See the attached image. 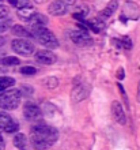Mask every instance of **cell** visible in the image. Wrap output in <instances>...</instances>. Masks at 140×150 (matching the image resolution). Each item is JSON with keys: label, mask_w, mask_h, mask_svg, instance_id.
<instances>
[{"label": "cell", "mask_w": 140, "mask_h": 150, "mask_svg": "<svg viewBox=\"0 0 140 150\" xmlns=\"http://www.w3.org/2000/svg\"><path fill=\"white\" fill-rule=\"evenodd\" d=\"M30 135H34L37 138L42 139V141H45L46 143H49L51 146L58 138L57 130L53 128V127H51V126H48V124H45V123H42V122H37L34 126L31 127V134Z\"/></svg>", "instance_id": "cell-1"}, {"label": "cell", "mask_w": 140, "mask_h": 150, "mask_svg": "<svg viewBox=\"0 0 140 150\" xmlns=\"http://www.w3.org/2000/svg\"><path fill=\"white\" fill-rule=\"evenodd\" d=\"M22 93L19 89H8L0 94V108L4 111L16 109L20 104Z\"/></svg>", "instance_id": "cell-2"}, {"label": "cell", "mask_w": 140, "mask_h": 150, "mask_svg": "<svg viewBox=\"0 0 140 150\" xmlns=\"http://www.w3.org/2000/svg\"><path fill=\"white\" fill-rule=\"evenodd\" d=\"M33 34L35 38L39 41V44H42L44 47L49 48V49H56L58 47V41L56 36L51 30H48L45 28H34L33 29Z\"/></svg>", "instance_id": "cell-3"}, {"label": "cell", "mask_w": 140, "mask_h": 150, "mask_svg": "<svg viewBox=\"0 0 140 150\" xmlns=\"http://www.w3.org/2000/svg\"><path fill=\"white\" fill-rule=\"evenodd\" d=\"M12 51L20 56H29L34 52V45L25 38H15L11 42Z\"/></svg>", "instance_id": "cell-4"}, {"label": "cell", "mask_w": 140, "mask_h": 150, "mask_svg": "<svg viewBox=\"0 0 140 150\" xmlns=\"http://www.w3.org/2000/svg\"><path fill=\"white\" fill-rule=\"evenodd\" d=\"M72 4H74V1H67V0H55L53 3L49 4L48 11H49V14L53 15V16L65 15Z\"/></svg>", "instance_id": "cell-5"}, {"label": "cell", "mask_w": 140, "mask_h": 150, "mask_svg": "<svg viewBox=\"0 0 140 150\" xmlns=\"http://www.w3.org/2000/svg\"><path fill=\"white\" fill-rule=\"evenodd\" d=\"M90 91H91V86L89 83H79V85H75L72 91H71V100L74 103H80L83 100H86L90 96Z\"/></svg>", "instance_id": "cell-6"}, {"label": "cell", "mask_w": 140, "mask_h": 150, "mask_svg": "<svg viewBox=\"0 0 140 150\" xmlns=\"http://www.w3.org/2000/svg\"><path fill=\"white\" fill-rule=\"evenodd\" d=\"M70 38L72 40V42H75L79 47H89V45L93 44L91 37L87 34V32H83V30H74V32H71Z\"/></svg>", "instance_id": "cell-7"}, {"label": "cell", "mask_w": 140, "mask_h": 150, "mask_svg": "<svg viewBox=\"0 0 140 150\" xmlns=\"http://www.w3.org/2000/svg\"><path fill=\"white\" fill-rule=\"evenodd\" d=\"M41 115H42L41 108L37 107L35 104L27 103L26 105H25V108H23V116L27 119V120H30V122H38L39 117H41Z\"/></svg>", "instance_id": "cell-8"}, {"label": "cell", "mask_w": 140, "mask_h": 150, "mask_svg": "<svg viewBox=\"0 0 140 150\" xmlns=\"http://www.w3.org/2000/svg\"><path fill=\"white\" fill-rule=\"evenodd\" d=\"M35 60L41 64H46V66H51V64L56 63V55L52 51H48V49H41L35 53Z\"/></svg>", "instance_id": "cell-9"}, {"label": "cell", "mask_w": 140, "mask_h": 150, "mask_svg": "<svg viewBox=\"0 0 140 150\" xmlns=\"http://www.w3.org/2000/svg\"><path fill=\"white\" fill-rule=\"evenodd\" d=\"M122 12H124L122 15H124L127 19L136 21V19H139V16H140L139 7H137L133 1H125L124 7H122Z\"/></svg>", "instance_id": "cell-10"}, {"label": "cell", "mask_w": 140, "mask_h": 150, "mask_svg": "<svg viewBox=\"0 0 140 150\" xmlns=\"http://www.w3.org/2000/svg\"><path fill=\"white\" fill-rule=\"evenodd\" d=\"M112 116L118 124H125V123H127L125 112L118 101H113L112 103Z\"/></svg>", "instance_id": "cell-11"}, {"label": "cell", "mask_w": 140, "mask_h": 150, "mask_svg": "<svg viewBox=\"0 0 140 150\" xmlns=\"http://www.w3.org/2000/svg\"><path fill=\"white\" fill-rule=\"evenodd\" d=\"M27 22L31 25L33 29L34 28H45L48 23V18L45 15H42V14H39V12H34Z\"/></svg>", "instance_id": "cell-12"}, {"label": "cell", "mask_w": 140, "mask_h": 150, "mask_svg": "<svg viewBox=\"0 0 140 150\" xmlns=\"http://www.w3.org/2000/svg\"><path fill=\"white\" fill-rule=\"evenodd\" d=\"M14 145H15V147H18L19 150H31L30 141L27 139L26 135L20 134V132L14 137Z\"/></svg>", "instance_id": "cell-13"}, {"label": "cell", "mask_w": 140, "mask_h": 150, "mask_svg": "<svg viewBox=\"0 0 140 150\" xmlns=\"http://www.w3.org/2000/svg\"><path fill=\"white\" fill-rule=\"evenodd\" d=\"M117 8H118V1L117 0H110L109 3H108V6L105 7V10L101 11V18L102 19H106V18L112 16L117 11Z\"/></svg>", "instance_id": "cell-14"}, {"label": "cell", "mask_w": 140, "mask_h": 150, "mask_svg": "<svg viewBox=\"0 0 140 150\" xmlns=\"http://www.w3.org/2000/svg\"><path fill=\"white\" fill-rule=\"evenodd\" d=\"M84 22V21H83ZM86 26L89 29H91V30H94L95 33H99L102 30V29L105 28V22L102 19H99V18H95V19L90 21V22H84Z\"/></svg>", "instance_id": "cell-15"}, {"label": "cell", "mask_w": 140, "mask_h": 150, "mask_svg": "<svg viewBox=\"0 0 140 150\" xmlns=\"http://www.w3.org/2000/svg\"><path fill=\"white\" fill-rule=\"evenodd\" d=\"M11 33L14 34V36H16L18 38H20V37H30L33 36L29 30H26V29L23 28V26H20V25H15V26H12L11 28Z\"/></svg>", "instance_id": "cell-16"}, {"label": "cell", "mask_w": 140, "mask_h": 150, "mask_svg": "<svg viewBox=\"0 0 140 150\" xmlns=\"http://www.w3.org/2000/svg\"><path fill=\"white\" fill-rule=\"evenodd\" d=\"M19 11H18V15H19L20 19L23 21H29L31 18V15L34 14V8L33 7H25V8H18Z\"/></svg>", "instance_id": "cell-17"}, {"label": "cell", "mask_w": 140, "mask_h": 150, "mask_svg": "<svg viewBox=\"0 0 140 150\" xmlns=\"http://www.w3.org/2000/svg\"><path fill=\"white\" fill-rule=\"evenodd\" d=\"M0 63L4 67H11V66H18L19 64V59L15 57V56H6V57H3L0 60Z\"/></svg>", "instance_id": "cell-18"}, {"label": "cell", "mask_w": 140, "mask_h": 150, "mask_svg": "<svg viewBox=\"0 0 140 150\" xmlns=\"http://www.w3.org/2000/svg\"><path fill=\"white\" fill-rule=\"evenodd\" d=\"M15 85V79L14 78H10V76H1L0 78V86L3 87V90L6 89H10L11 86Z\"/></svg>", "instance_id": "cell-19"}, {"label": "cell", "mask_w": 140, "mask_h": 150, "mask_svg": "<svg viewBox=\"0 0 140 150\" xmlns=\"http://www.w3.org/2000/svg\"><path fill=\"white\" fill-rule=\"evenodd\" d=\"M44 85H45L48 89H56L58 85V81L56 76H48V78L44 81Z\"/></svg>", "instance_id": "cell-20"}, {"label": "cell", "mask_w": 140, "mask_h": 150, "mask_svg": "<svg viewBox=\"0 0 140 150\" xmlns=\"http://www.w3.org/2000/svg\"><path fill=\"white\" fill-rule=\"evenodd\" d=\"M18 128H19V124H18L16 122H14V120H11L10 123H7V126L4 127L3 131H6V132H8V134H11V132H16Z\"/></svg>", "instance_id": "cell-21"}, {"label": "cell", "mask_w": 140, "mask_h": 150, "mask_svg": "<svg viewBox=\"0 0 140 150\" xmlns=\"http://www.w3.org/2000/svg\"><path fill=\"white\" fill-rule=\"evenodd\" d=\"M12 26L11 19H0V34L4 32H7L8 29Z\"/></svg>", "instance_id": "cell-22"}, {"label": "cell", "mask_w": 140, "mask_h": 150, "mask_svg": "<svg viewBox=\"0 0 140 150\" xmlns=\"http://www.w3.org/2000/svg\"><path fill=\"white\" fill-rule=\"evenodd\" d=\"M20 72L25 75H34L37 72L34 67H31V66H25V67H20Z\"/></svg>", "instance_id": "cell-23"}, {"label": "cell", "mask_w": 140, "mask_h": 150, "mask_svg": "<svg viewBox=\"0 0 140 150\" xmlns=\"http://www.w3.org/2000/svg\"><path fill=\"white\" fill-rule=\"evenodd\" d=\"M121 47L125 48V49H131V48H132V41H131V38H129V37H122V40H121Z\"/></svg>", "instance_id": "cell-24"}, {"label": "cell", "mask_w": 140, "mask_h": 150, "mask_svg": "<svg viewBox=\"0 0 140 150\" xmlns=\"http://www.w3.org/2000/svg\"><path fill=\"white\" fill-rule=\"evenodd\" d=\"M15 6L18 8H25V7H31L30 0H16Z\"/></svg>", "instance_id": "cell-25"}, {"label": "cell", "mask_w": 140, "mask_h": 150, "mask_svg": "<svg viewBox=\"0 0 140 150\" xmlns=\"http://www.w3.org/2000/svg\"><path fill=\"white\" fill-rule=\"evenodd\" d=\"M20 93H22V96H29V94H33V87L31 86H26V85H23V86L19 89Z\"/></svg>", "instance_id": "cell-26"}, {"label": "cell", "mask_w": 140, "mask_h": 150, "mask_svg": "<svg viewBox=\"0 0 140 150\" xmlns=\"http://www.w3.org/2000/svg\"><path fill=\"white\" fill-rule=\"evenodd\" d=\"M8 12H10V10H8L6 6L0 4V19H4V18H7V16H8Z\"/></svg>", "instance_id": "cell-27"}, {"label": "cell", "mask_w": 140, "mask_h": 150, "mask_svg": "<svg viewBox=\"0 0 140 150\" xmlns=\"http://www.w3.org/2000/svg\"><path fill=\"white\" fill-rule=\"evenodd\" d=\"M117 87H118V90H120L121 96H122V97H124V101H125V103H127V104H128V97H127V94H125L124 86H122V85H121V83H118V85H117Z\"/></svg>", "instance_id": "cell-28"}, {"label": "cell", "mask_w": 140, "mask_h": 150, "mask_svg": "<svg viewBox=\"0 0 140 150\" xmlns=\"http://www.w3.org/2000/svg\"><path fill=\"white\" fill-rule=\"evenodd\" d=\"M117 78H118V81H122V79L125 78V72H124V68L122 67L118 68V71H117Z\"/></svg>", "instance_id": "cell-29"}, {"label": "cell", "mask_w": 140, "mask_h": 150, "mask_svg": "<svg viewBox=\"0 0 140 150\" xmlns=\"http://www.w3.org/2000/svg\"><path fill=\"white\" fill-rule=\"evenodd\" d=\"M35 3H38V4H42V3H45L46 0H34Z\"/></svg>", "instance_id": "cell-30"}, {"label": "cell", "mask_w": 140, "mask_h": 150, "mask_svg": "<svg viewBox=\"0 0 140 150\" xmlns=\"http://www.w3.org/2000/svg\"><path fill=\"white\" fill-rule=\"evenodd\" d=\"M137 100L140 101V83H139V89H137Z\"/></svg>", "instance_id": "cell-31"}, {"label": "cell", "mask_w": 140, "mask_h": 150, "mask_svg": "<svg viewBox=\"0 0 140 150\" xmlns=\"http://www.w3.org/2000/svg\"><path fill=\"white\" fill-rule=\"evenodd\" d=\"M120 21H122V22H125V21H128V19H127V18H125L124 15H121V16H120Z\"/></svg>", "instance_id": "cell-32"}, {"label": "cell", "mask_w": 140, "mask_h": 150, "mask_svg": "<svg viewBox=\"0 0 140 150\" xmlns=\"http://www.w3.org/2000/svg\"><path fill=\"white\" fill-rule=\"evenodd\" d=\"M10 1V4H12V6H15V3H16V0H8Z\"/></svg>", "instance_id": "cell-33"}, {"label": "cell", "mask_w": 140, "mask_h": 150, "mask_svg": "<svg viewBox=\"0 0 140 150\" xmlns=\"http://www.w3.org/2000/svg\"><path fill=\"white\" fill-rule=\"evenodd\" d=\"M3 44H4V38H0V47H1Z\"/></svg>", "instance_id": "cell-34"}, {"label": "cell", "mask_w": 140, "mask_h": 150, "mask_svg": "<svg viewBox=\"0 0 140 150\" xmlns=\"http://www.w3.org/2000/svg\"><path fill=\"white\" fill-rule=\"evenodd\" d=\"M3 72H4V70L3 68H0V74H3Z\"/></svg>", "instance_id": "cell-35"}, {"label": "cell", "mask_w": 140, "mask_h": 150, "mask_svg": "<svg viewBox=\"0 0 140 150\" xmlns=\"http://www.w3.org/2000/svg\"><path fill=\"white\" fill-rule=\"evenodd\" d=\"M0 91H3V87H1V86H0Z\"/></svg>", "instance_id": "cell-36"}, {"label": "cell", "mask_w": 140, "mask_h": 150, "mask_svg": "<svg viewBox=\"0 0 140 150\" xmlns=\"http://www.w3.org/2000/svg\"><path fill=\"white\" fill-rule=\"evenodd\" d=\"M0 1H1V0H0Z\"/></svg>", "instance_id": "cell-37"}]
</instances>
